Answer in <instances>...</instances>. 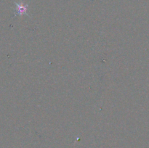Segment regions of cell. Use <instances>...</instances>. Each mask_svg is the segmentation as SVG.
I'll list each match as a JSON object with an SVG mask.
<instances>
[{
	"instance_id": "1",
	"label": "cell",
	"mask_w": 149,
	"mask_h": 148,
	"mask_svg": "<svg viewBox=\"0 0 149 148\" xmlns=\"http://www.w3.org/2000/svg\"><path fill=\"white\" fill-rule=\"evenodd\" d=\"M15 4L16 6L15 8V15L21 16L23 15H26L29 16L28 14V9H29V6L27 4H24L23 3H17L15 2Z\"/></svg>"
}]
</instances>
